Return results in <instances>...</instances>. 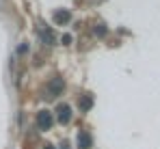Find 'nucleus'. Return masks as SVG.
<instances>
[{"label":"nucleus","mask_w":160,"mask_h":149,"mask_svg":"<svg viewBox=\"0 0 160 149\" xmlns=\"http://www.w3.org/2000/svg\"><path fill=\"white\" fill-rule=\"evenodd\" d=\"M63 91H65V80L58 78V76H54V78H50V82L46 84L43 95H46V99H52V97H58Z\"/></svg>","instance_id":"obj_1"},{"label":"nucleus","mask_w":160,"mask_h":149,"mask_svg":"<svg viewBox=\"0 0 160 149\" xmlns=\"http://www.w3.org/2000/svg\"><path fill=\"white\" fill-rule=\"evenodd\" d=\"M35 123H37V127H39L41 132H48V130L52 127V123H54L52 112H50V110H39L37 117H35Z\"/></svg>","instance_id":"obj_2"},{"label":"nucleus","mask_w":160,"mask_h":149,"mask_svg":"<svg viewBox=\"0 0 160 149\" xmlns=\"http://www.w3.org/2000/svg\"><path fill=\"white\" fill-rule=\"evenodd\" d=\"M35 32H37V37L41 39V43L43 46H54V32H52V28L50 26H43V24H39L37 28H35Z\"/></svg>","instance_id":"obj_3"},{"label":"nucleus","mask_w":160,"mask_h":149,"mask_svg":"<svg viewBox=\"0 0 160 149\" xmlns=\"http://www.w3.org/2000/svg\"><path fill=\"white\" fill-rule=\"evenodd\" d=\"M56 119L63 125L69 123V121H72V106H69V104H58V106H56Z\"/></svg>","instance_id":"obj_4"},{"label":"nucleus","mask_w":160,"mask_h":149,"mask_svg":"<svg viewBox=\"0 0 160 149\" xmlns=\"http://www.w3.org/2000/svg\"><path fill=\"white\" fill-rule=\"evenodd\" d=\"M52 22L56 26H65V24H69L72 22V13L67 11V9H56L52 13Z\"/></svg>","instance_id":"obj_5"},{"label":"nucleus","mask_w":160,"mask_h":149,"mask_svg":"<svg viewBox=\"0 0 160 149\" xmlns=\"http://www.w3.org/2000/svg\"><path fill=\"white\" fill-rule=\"evenodd\" d=\"M91 145H93V141H91V134L82 130V132L78 134V149H91Z\"/></svg>","instance_id":"obj_6"},{"label":"nucleus","mask_w":160,"mask_h":149,"mask_svg":"<svg viewBox=\"0 0 160 149\" xmlns=\"http://www.w3.org/2000/svg\"><path fill=\"white\" fill-rule=\"evenodd\" d=\"M91 106H93V95H91V93H84V95L80 97V110H82V112H89Z\"/></svg>","instance_id":"obj_7"},{"label":"nucleus","mask_w":160,"mask_h":149,"mask_svg":"<svg viewBox=\"0 0 160 149\" xmlns=\"http://www.w3.org/2000/svg\"><path fill=\"white\" fill-rule=\"evenodd\" d=\"M93 32H95V37H104V35L108 32V26L106 24H95Z\"/></svg>","instance_id":"obj_8"},{"label":"nucleus","mask_w":160,"mask_h":149,"mask_svg":"<svg viewBox=\"0 0 160 149\" xmlns=\"http://www.w3.org/2000/svg\"><path fill=\"white\" fill-rule=\"evenodd\" d=\"M61 41H63V46H72V43H74V37H72V35H63Z\"/></svg>","instance_id":"obj_9"},{"label":"nucleus","mask_w":160,"mask_h":149,"mask_svg":"<svg viewBox=\"0 0 160 149\" xmlns=\"http://www.w3.org/2000/svg\"><path fill=\"white\" fill-rule=\"evenodd\" d=\"M26 52H28V46H26V43L18 46V54H26Z\"/></svg>","instance_id":"obj_10"},{"label":"nucleus","mask_w":160,"mask_h":149,"mask_svg":"<svg viewBox=\"0 0 160 149\" xmlns=\"http://www.w3.org/2000/svg\"><path fill=\"white\" fill-rule=\"evenodd\" d=\"M43 149H56V147H54V145H46Z\"/></svg>","instance_id":"obj_11"}]
</instances>
